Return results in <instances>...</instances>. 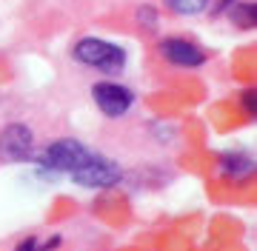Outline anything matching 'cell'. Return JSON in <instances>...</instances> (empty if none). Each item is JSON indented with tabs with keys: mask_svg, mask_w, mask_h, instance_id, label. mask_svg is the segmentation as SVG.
<instances>
[{
	"mask_svg": "<svg viewBox=\"0 0 257 251\" xmlns=\"http://www.w3.org/2000/svg\"><path fill=\"white\" fill-rule=\"evenodd\" d=\"M72 60L92 69V72L114 77L126 72L128 52L120 43H111V40H103V38H80L72 46Z\"/></svg>",
	"mask_w": 257,
	"mask_h": 251,
	"instance_id": "cell-1",
	"label": "cell"
},
{
	"mask_svg": "<svg viewBox=\"0 0 257 251\" xmlns=\"http://www.w3.org/2000/svg\"><path fill=\"white\" fill-rule=\"evenodd\" d=\"M94 151L74 137H60L52 140L46 149H40L35 154V163L43 174H72L92 157Z\"/></svg>",
	"mask_w": 257,
	"mask_h": 251,
	"instance_id": "cell-2",
	"label": "cell"
},
{
	"mask_svg": "<svg viewBox=\"0 0 257 251\" xmlns=\"http://www.w3.org/2000/svg\"><path fill=\"white\" fill-rule=\"evenodd\" d=\"M35 131L26 123H6L0 129V163L3 166H18L35 160Z\"/></svg>",
	"mask_w": 257,
	"mask_h": 251,
	"instance_id": "cell-3",
	"label": "cell"
},
{
	"mask_svg": "<svg viewBox=\"0 0 257 251\" xmlns=\"http://www.w3.org/2000/svg\"><path fill=\"white\" fill-rule=\"evenodd\" d=\"M69 180H72L74 186H83V188H111L123 180V168H120L111 157L94 151L77 171L69 174Z\"/></svg>",
	"mask_w": 257,
	"mask_h": 251,
	"instance_id": "cell-4",
	"label": "cell"
},
{
	"mask_svg": "<svg viewBox=\"0 0 257 251\" xmlns=\"http://www.w3.org/2000/svg\"><path fill=\"white\" fill-rule=\"evenodd\" d=\"M92 100L97 106V112L103 117H111V120H117L123 114L132 112V106H135V92L123 83H114V80H97L92 86Z\"/></svg>",
	"mask_w": 257,
	"mask_h": 251,
	"instance_id": "cell-5",
	"label": "cell"
},
{
	"mask_svg": "<svg viewBox=\"0 0 257 251\" xmlns=\"http://www.w3.org/2000/svg\"><path fill=\"white\" fill-rule=\"evenodd\" d=\"M157 52H160V57L166 63L177 66V69H200L209 60L206 49H200L197 43H192L186 38H163L157 43Z\"/></svg>",
	"mask_w": 257,
	"mask_h": 251,
	"instance_id": "cell-6",
	"label": "cell"
},
{
	"mask_svg": "<svg viewBox=\"0 0 257 251\" xmlns=\"http://www.w3.org/2000/svg\"><path fill=\"white\" fill-rule=\"evenodd\" d=\"M217 171L229 183H248L254 177V157L243 149L223 151L220 157H217Z\"/></svg>",
	"mask_w": 257,
	"mask_h": 251,
	"instance_id": "cell-7",
	"label": "cell"
},
{
	"mask_svg": "<svg viewBox=\"0 0 257 251\" xmlns=\"http://www.w3.org/2000/svg\"><path fill=\"white\" fill-rule=\"evenodd\" d=\"M226 15H229L231 26L240 29V32H251V29L257 26V6L251 3V0H240V3H234Z\"/></svg>",
	"mask_w": 257,
	"mask_h": 251,
	"instance_id": "cell-8",
	"label": "cell"
},
{
	"mask_svg": "<svg viewBox=\"0 0 257 251\" xmlns=\"http://www.w3.org/2000/svg\"><path fill=\"white\" fill-rule=\"evenodd\" d=\"M60 242H63L60 234H52V237H23L15 251H55V248H60Z\"/></svg>",
	"mask_w": 257,
	"mask_h": 251,
	"instance_id": "cell-9",
	"label": "cell"
},
{
	"mask_svg": "<svg viewBox=\"0 0 257 251\" xmlns=\"http://www.w3.org/2000/svg\"><path fill=\"white\" fill-rule=\"evenodd\" d=\"M209 3H211V0H166V6L175 12V15H183V18L206 12V9H209Z\"/></svg>",
	"mask_w": 257,
	"mask_h": 251,
	"instance_id": "cell-10",
	"label": "cell"
},
{
	"mask_svg": "<svg viewBox=\"0 0 257 251\" xmlns=\"http://www.w3.org/2000/svg\"><path fill=\"white\" fill-rule=\"evenodd\" d=\"M138 20H140V26H157V9H152V6H140L138 9Z\"/></svg>",
	"mask_w": 257,
	"mask_h": 251,
	"instance_id": "cell-11",
	"label": "cell"
},
{
	"mask_svg": "<svg viewBox=\"0 0 257 251\" xmlns=\"http://www.w3.org/2000/svg\"><path fill=\"white\" fill-rule=\"evenodd\" d=\"M240 100H243V109H246L248 117H254V112H257V106H254V89H246Z\"/></svg>",
	"mask_w": 257,
	"mask_h": 251,
	"instance_id": "cell-12",
	"label": "cell"
},
{
	"mask_svg": "<svg viewBox=\"0 0 257 251\" xmlns=\"http://www.w3.org/2000/svg\"><path fill=\"white\" fill-rule=\"evenodd\" d=\"M234 3H240V0H217V6H214V15H226V12L234 6Z\"/></svg>",
	"mask_w": 257,
	"mask_h": 251,
	"instance_id": "cell-13",
	"label": "cell"
}]
</instances>
